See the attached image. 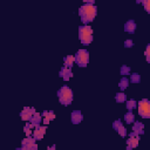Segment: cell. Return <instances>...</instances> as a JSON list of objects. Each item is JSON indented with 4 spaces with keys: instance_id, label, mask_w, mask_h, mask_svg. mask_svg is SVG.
<instances>
[{
    "instance_id": "6da1fadb",
    "label": "cell",
    "mask_w": 150,
    "mask_h": 150,
    "mask_svg": "<svg viewBox=\"0 0 150 150\" xmlns=\"http://www.w3.org/2000/svg\"><path fill=\"white\" fill-rule=\"evenodd\" d=\"M96 14H97V8L94 4H84L79 9V15L84 25L91 22L95 19Z\"/></svg>"
},
{
    "instance_id": "7a4b0ae2",
    "label": "cell",
    "mask_w": 150,
    "mask_h": 150,
    "mask_svg": "<svg viewBox=\"0 0 150 150\" xmlns=\"http://www.w3.org/2000/svg\"><path fill=\"white\" fill-rule=\"evenodd\" d=\"M57 97L61 104L63 105H69L73 101V90L68 86H63L59 89L57 91Z\"/></svg>"
},
{
    "instance_id": "3957f363",
    "label": "cell",
    "mask_w": 150,
    "mask_h": 150,
    "mask_svg": "<svg viewBox=\"0 0 150 150\" xmlns=\"http://www.w3.org/2000/svg\"><path fill=\"white\" fill-rule=\"evenodd\" d=\"M79 38L80 41L82 42V45L87 46L89 43H91L93 41V29L90 26H80L79 27Z\"/></svg>"
},
{
    "instance_id": "277c9868",
    "label": "cell",
    "mask_w": 150,
    "mask_h": 150,
    "mask_svg": "<svg viewBox=\"0 0 150 150\" xmlns=\"http://www.w3.org/2000/svg\"><path fill=\"white\" fill-rule=\"evenodd\" d=\"M137 108H138V114L141 117L143 118H149L150 117V101L146 98L141 100L137 103Z\"/></svg>"
},
{
    "instance_id": "5b68a950",
    "label": "cell",
    "mask_w": 150,
    "mask_h": 150,
    "mask_svg": "<svg viewBox=\"0 0 150 150\" xmlns=\"http://www.w3.org/2000/svg\"><path fill=\"white\" fill-rule=\"evenodd\" d=\"M75 62L80 67H86L89 62V53L87 49H79L75 54Z\"/></svg>"
},
{
    "instance_id": "8992f818",
    "label": "cell",
    "mask_w": 150,
    "mask_h": 150,
    "mask_svg": "<svg viewBox=\"0 0 150 150\" xmlns=\"http://www.w3.org/2000/svg\"><path fill=\"white\" fill-rule=\"evenodd\" d=\"M35 138L34 137H26L25 139H22L21 142V148H18L16 150H38V144L35 143Z\"/></svg>"
},
{
    "instance_id": "52a82bcc",
    "label": "cell",
    "mask_w": 150,
    "mask_h": 150,
    "mask_svg": "<svg viewBox=\"0 0 150 150\" xmlns=\"http://www.w3.org/2000/svg\"><path fill=\"white\" fill-rule=\"evenodd\" d=\"M138 142H139V135L135 134V132H130L129 134V138L127 141V149L128 150H131L134 148H136L138 145Z\"/></svg>"
},
{
    "instance_id": "ba28073f",
    "label": "cell",
    "mask_w": 150,
    "mask_h": 150,
    "mask_svg": "<svg viewBox=\"0 0 150 150\" xmlns=\"http://www.w3.org/2000/svg\"><path fill=\"white\" fill-rule=\"evenodd\" d=\"M34 112H35V109L33 107H25L22 109V111L20 112V117H21L22 121H28L29 122L32 116L34 115Z\"/></svg>"
},
{
    "instance_id": "9c48e42d",
    "label": "cell",
    "mask_w": 150,
    "mask_h": 150,
    "mask_svg": "<svg viewBox=\"0 0 150 150\" xmlns=\"http://www.w3.org/2000/svg\"><path fill=\"white\" fill-rule=\"evenodd\" d=\"M46 130H47V127L46 125H36L34 128V131H33V137L38 141V139H42L45 134H46Z\"/></svg>"
},
{
    "instance_id": "30bf717a",
    "label": "cell",
    "mask_w": 150,
    "mask_h": 150,
    "mask_svg": "<svg viewBox=\"0 0 150 150\" xmlns=\"http://www.w3.org/2000/svg\"><path fill=\"white\" fill-rule=\"evenodd\" d=\"M112 128L118 132L120 136H122V137H125V136H127V130H125V128L123 127L121 120H116V121L112 123Z\"/></svg>"
},
{
    "instance_id": "8fae6325",
    "label": "cell",
    "mask_w": 150,
    "mask_h": 150,
    "mask_svg": "<svg viewBox=\"0 0 150 150\" xmlns=\"http://www.w3.org/2000/svg\"><path fill=\"white\" fill-rule=\"evenodd\" d=\"M59 75L64 80V81H68L71 76H73V71H71V68H68V67H62L61 69H60V73H59Z\"/></svg>"
},
{
    "instance_id": "7c38bea8",
    "label": "cell",
    "mask_w": 150,
    "mask_h": 150,
    "mask_svg": "<svg viewBox=\"0 0 150 150\" xmlns=\"http://www.w3.org/2000/svg\"><path fill=\"white\" fill-rule=\"evenodd\" d=\"M70 120H71V123H73V124H79V123L82 122L83 115H82V112H81L80 110H74V111L71 112Z\"/></svg>"
},
{
    "instance_id": "4fadbf2b",
    "label": "cell",
    "mask_w": 150,
    "mask_h": 150,
    "mask_svg": "<svg viewBox=\"0 0 150 150\" xmlns=\"http://www.w3.org/2000/svg\"><path fill=\"white\" fill-rule=\"evenodd\" d=\"M136 22L134 21V20H128L125 23H124V30L127 32V33H130V34H132V33H135V30H136Z\"/></svg>"
},
{
    "instance_id": "5bb4252c",
    "label": "cell",
    "mask_w": 150,
    "mask_h": 150,
    "mask_svg": "<svg viewBox=\"0 0 150 150\" xmlns=\"http://www.w3.org/2000/svg\"><path fill=\"white\" fill-rule=\"evenodd\" d=\"M42 116H43V123L47 125L50 121H53L54 118H55V114H54V111L53 110H45L43 112H42Z\"/></svg>"
},
{
    "instance_id": "9a60e30c",
    "label": "cell",
    "mask_w": 150,
    "mask_h": 150,
    "mask_svg": "<svg viewBox=\"0 0 150 150\" xmlns=\"http://www.w3.org/2000/svg\"><path fill=\"white\" fill-rule=\"evenodd\" d=\"M132 132L137 135H143L144 134V124L141 122H134L132 123Z\"/></svg>"
},
{
    "instance_id": "2e32d148",
    "label": "cell",
    "mask_w": 150,
    "mask_h": 150,
    "mask_svg": "<svg viewBox=\"0 0 150 150\" xmlns=\"http://www.w3.org/2000/svg\"><path fill=\"white\" fill-rule=\"evenodd\" d=\"M74 62H75V56H73V55H67V56L63 57V64H64V67L71 68L73 64H74Z\"/></svg>"
},
{
    "instance_id": "e0dca14e",
    "label": "cell",
    "mask_w": 150,
    "mask_h": 150,
    "mask_svg": "<svg viewBox=\"0 0 150 150\" xmlns=\"http://www.w3.org/2000/svg\"><path fill=\"white\" fill-rule=\"evenodd\" d=\"M41 117H42V115L40 114V112H34V115L32 116V118H30V121H29V123H32L34 127H36V125H40V122H41Z\"/></svg>"
},
{
    "instance_id": "ac0fdd59",
    "label": "cell",
    "mask_w": 150,
    "mask_h": 150,
    "mask_svg": "<svg viewBox=\"0 0 150 150\" xmlns=\"http://www.w3.org/2000/svg\"><path fill=\"white\" fill-rule=\"evenodd\" d=\"M129 79L128 77H125V76H123L122 79H121V81H120V83H118V87L121 88V90H124V89H127L128 88V86H129Z\"/></svg>"
},
{
    "instance_id": "d6986e66",
    "label": "cell",
    "mask_w": 150,
    "mask_h": 150,
    "mask_svg": "<svg viewBox=\"0 0 150 150\" xmlns=\"http://www.w3.org/2000/svg\"><path fill=\"white\" fill-rule=\"evenodd\" d=\"M124 122L128 123V124H131V123L135 122V116H134V114H132L131 111H128V112L124 115Z\"/></svg>"
},
{
    "instance_id": "ffe728a7",
    "label": "cell",
    "mask_w": 150,
    "mask_h": 150,
    "mask_svg": "<svg viewBox=\"0 0 150 150\" xmlns=\"http://www.w3.org/2000/svg\"><path fill=\"white\" fill-rule=\"evenodd\" d=\"M115 101H116L117 103H123V102L127 101V95H125L124 93H117V94L115 95Z\"/></svg>"
},
{
    "instance_id": "44dd1931",
    "label": "cell",
    "mask_w": 150,
    "mask_h": 150,
    "mask_svg": "<svg viewBox=\"0 0 150 150\" xmlns=\"http://www.w3.org/2000/svg\"><path fill=\"white\" fill-rule=\"evenodd\" d=\"M32 128H35L32 123H28V122H27V123L25 124V127H23V131H25V134L27 135V137H28V136H30V134H33Z\"/></svg>"
},
{
    "instance_id": "7402d4cb",
    "label": "cell",
    "mask_w": 150,
    "mask_h": 150,
    "mask_svg": "<svg viewBox=\"0 0 150 150\" xmlns=\"http://www.w3.org/2000/svg\"><path fill=\"white\" fill-rule=\"evenodd\" d=\"M131 83H138L139 81H141V76H139V74H137V73H132L131 75H130V80H129Z\"/></svg>"
},
{
    "instance_id": "603a6c76",
    "label": "cell",
    "mask_w": 150,
    "mask_h": 150,
    "mask_svg": "<svg viewBox=\"0 0 150 150\" xmlns=\"http://www.w3.org/2000/svg\"><path fill=\"white\" fill-rule=\"evenodd\" d=\"M136 105H137V102H136L134 98H131V100L127 101V109H128L129 111H131Z\"/></svg>"
},
{
    "instance_id": "cb8c5ba5",
    "label": "cell",
    "mask_w": 150,
    "mask_h": 150,
    "mask_svg": "<svg viewBox=\"0 0 150 150\" xmlns=\"http://www.w3.org/2000/svg\"><path fill=\"white\" fill-rule=\"evenodd\" d=\"M120 73L121 75H130V67L129 66H122L121 69H120Z\"/></svg>"
},
{
    "instance_id": "d4e9b609",
    "label": "cell",
    "mask_w": 150,
    "mask_h": 150,
    "mask_svg": "<svg viewBox=\"0 0 150 150\" xmlns=\"http://www.w3.org/2000/svg\"><path fill=\"white\" fill-rule=\"evenodd\" d=\"M141 2H142V5H143L144 9H145L148 13H150V0H143V1H141Z\"/></svg>"
},
{
    "instance_id": "484cf974",
    "label": "cell",
    "mask_w": 150,
    "mask_h": 150,
    "mask_svg": "<svg viewBox=\"0 0 150 150\" xmlns=\"http://www.w3.org/2000/svg\"><path fill=\"white\" fill-rule=\"evenodd\" d=\"M144 55H145V59H146V62L150 63V43L146 46L145 50H144Z\"/></svg>"
},
{
    "instance_id": "4316f807",
    "label": "cell",
    "mask_w": 150,
    "mask_h": 150,
    "mask_svg": "<svg viewBox=\"0 0 150 150\" xmlns=\"http://www.w3.org/2000/svg\"><path fill=\"white\" fill-rule=\"evenodd\" d=\"M134 46V41L131 40V39H127L125 41H124V47L125 48H131Z\"/></svg>"
},
{
    "instance_id": "83f0119b",
    "label": "cell",
    "mask_w": 150,
    "mask_h": 150,
    "mask_svg": "<svg viewBox=\"0 0 150 150\" xmlns=\"http://www.w3.org/2000/svg\"><path fill=\"white\" fill-rule=\"evenodd\" d=\"M48 150H56V145L54 144V145H50V146H48Z\"/></svg>"
}]
</instances>
